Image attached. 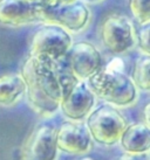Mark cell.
Instances as JSON below:
<instances>
[{
	"label": "cell",
	"instance_id": "cell-5",
	"mask_svg": "<svg viewBox=\"0 0 150 160\" xmlns=\"http://www.w3.org/2000/svg\"><path fill=\"white\" fill-rule=\"evenodd\" d=\"M90 18L88 7L80 0L56 5H42V21L60 25L69 32L82 31Z\"/></svg>",
	"mask_w": 150,
	"mask_h": 160
},
{
	"label": "cell",
	"instance_id": "cell-7",
	"mask_svg": "<svg viewBox=\"0 0 150 160\" xmlns=\"http://www.w3.org/2000/svg\"><path fill=\"white\" fill-rule=\"evenodd\" d=\"M57 150V129L52 124H42L28 136L22 146L21 157L34 160L55 159Z\"/></svg>",
	"mask_w": 150,
	"mask_h": 160
},
{
	"label": "cell",
	"instance_id": "cell-19",
	"mask_svg": "<svg viewBox=\"0 0 150 160\" xmlns=\"http://www.w3.org/2000/svg\"><path fill=\"white\" fill-rule=\"evenodd\" d=\"M87 1H90V2H95V1H99V0H87Z\"/></svg>",
	"mask_w": 150,
	"mask_h": 160
},
{
	"label": "cell",
	"instance_id": "cell-15",
	"mask_svg": "<svg viewBox=\"0 0 150 160\" xmlns=\"http://www.w3.org/2000/svg\"><path fill=\"white\" fill-rule=\"evenodd\" d=\"M129 9L138 23L150 20V0H129Z\"/></svg>",
	"mask_w": 150,
	"mask_h": 160
},
{
	"label": "cell",
	"instance_id": "cell-4",
	"mask_svg": "<svg viewBox=\"0 0 150 160\" xmlns=\"http://www.w3.org/2000/svg\"><path fill=\"white\" fill-rule=\"evenodd\" d=\"M73 46L69 31L60 25L48 23L33 34L31 41V55H47L52 60L66 56Z\"/></svg>",
	"mask_w": 150,
	"mask_h": 160
},
{
	"label": "cell",
	"instance_id": "cell-9",
	"mask_svg": "<svg viewBox=\"0 0 150 160\" xmlns=\"http://www.w3.org/2000/svg\"><path fill=\"white\" fill-rule=\"evenodd\" d=\"M72 70L80 80H88L102 69V58L94 45L80 41L72 46L67 54Z\"/></svg>",
	"mask_w": 150,
	"mask_h": 160
},
{
	"label": "cell",
	"instance_id": "cell-16",
	"mask_svg": "<svg viewBox=\"0 0 150 160\" xmlns=\"http://www.w3.org/2000/svg\"><path fill=\"white\" fill-rule=\"evenodd\" d=\"M136 41L142 53L150 55V20L140 23L136 31Z\"/></svg>",
	"mask_w": 150,
	"mask_h": 160
},
{
	"label": "cell",
	"instance_id": "cell-2",
	"mask_svg": "<svg viewBox=\"0 0 150 160\" xmlns=\"http://www.w3.org/2000/svg\"><path fill=\"white\" fill-rule=\"evenodd\" d=\"M95 96L117 107L130 105L137 97L136 85L132 78L117 68H106L87 80Z\"/></svg>",
	"mask_w": 150,
	"mask_h": 160
},
{
	"label": "cell",
	"instance_id": "cell-3",
	"mask_svg": "<svg viewBox=\"0 0 150 160\" xmlns=\"http://www.w3.org/2000/svg\"><path fill=\"white\" fill-rule=\"evenodd\" d=\"M86 125L94 142L106 146L120 142L121 136L128 126L123 115L110 103L102 104L90 112Z\"/></svg>",
	"mask_w": 150,
	"mask_h": 160
},
{
	"label": "cell",
	"instance_id": "cell-17",
	"mask_svg": "<svg viewBox=\"0 0 150 160\" xmlns=\"http://www.w3.org/2000/svg\"><path fill=\"white\" fill-rule=\"evenodd\" d=\"M31 1H35L42 5H56V4H63V2H71L74 0H31Z\"/></svg>",
	"mask_w": 150,
	"mask_h": 160
},
{
	"label": "cell",
	"instance_id": "cell-10",
	"mask_svg": "<svg viewBox=\"0 0 150 160\" xmlns=\"http://www.w3.org/2000/svg\"><path fill=\"white\" fill-rule=\"evenodd\" d=\"M95 103V93L89 88L87 81L80 80L69 92L61 99V111L69 120L79 122L92 112Z\"/></svg>",
	"mask_w": 150,
	"mask_h": 160
},
{
	"label": "cell",
	"instance_id": "cell-18",
	"mask_svg": "<svg viewBox=\"0 0 150 160\" xmlns=\"http://www.w3.org/2000/svg\"><path fill=\"white\" fill-rule=\"evenodd\" d=\"M143 116H144V124L150 129V103H148L146 105V108H144Z\"/></svg>",
	"mask_w": 150,
	"mask_h": 160
},
{
	"label": "cell",
	"instance_id": "cell-8",
	"mask_svg": "<svg viewBox=\"0 0 150 160\" xmlns=\"http://www.w3.org/2000/svg\"><path fill=\"white\" fill-rule=\"evenodd\" d=\"M42 21V4L31 0H0V23L22 26Z\"/></svg>",
	"mask_w": 150,
	"mask_h": 160
},
{
	"label": "cell",
	"instance_id": "cell-1",
	"mask_svg": "<svg viewBox=\"0 0 150 160\" xmlns=\"http://www.w3.org/2000/svg\"><path fill=\"white\" fill-rule=\"evenodd\" d=\"M21 76L32 109L41 116L55 113L61 104L62 89L53 60L47 55H29L21 68Z\"/></svg>",
	"mask_w": 150,
	"mask_h": 160
},
{
	"label": "cell",
	"instance_id": "cell-12",
	"mask_svg": "<svg viewBox=\"0 0 150 160\" xmlns=\"http://www.w3.org/2000/svg\"><path fill=\"white\" fill-rule=\"evenodd\" d=\"M120 144L130 154H141L150 151V129L146 124L129 125L121 136Z\"/></svg>",
	"mask_w": 150,
	"mask_h": 160
},
{
	"label": "cell",
	"instance_id": "cell-14",
	"mask_svg": "<svg viewBox=\"0 0 150 160\" xmlns=\"http://www.w3.org/2000/svg\"><path fill=\"white\" fill-rule=\"evenodd\" d=\"M131 78L138 89L150 91V55L137 60L132 69Z\"/></svg>",
	"mask_w": 150,
	"mask_h": 160
},
{
	"label": "cell",
	"instance_id": "cell-20",
	"mask_svg": "<svg viewBox=\"0 0 150 160\" xmlns=\"http://www.w3.org/2000/svg\"><path fill=\"white\" fill-rule=\"evenodd\" d=\"M149 152H150V151H149Z\"/></svg>",
	"mask_w": 150,
	"mask_h": 160
},
{
	"label": "cell",
	"instance_id": "cell-11",
	"mask_svg": "<svg viewBox=\"0 0 150 160\" xmlns=\"http://www.w3.org/2000/svg\"><path fill=\"white\" fill-rule=\"evenodd\" d=\"M57 147L68 154H84L93 147V137L87 125L65 122L57 129Z\"/></svg>",
	"mask_w": 150,
	"mask_h": 160
},
{
	"label": "cell",
	"instance_id": "cell-13",
	"mask_svg": "<svg viewBox=\"0 0 150 160\" xmlns=\"http://www.w3.org/2000/svg\"><path fill=\"white\" fill-rule=\"evenodd\" d=\"M26 93V83L21 75L0 76V105H12Z\"/></svg>",
	"mask_w": 150,
	"mask_h": 160
},
{
	"label": "cell",
	"instance_id": "cell-6",
	"mask_svg": "<svg viewBox=\"0 0 150 160\" xmlns=\"http://www.w3.org/2000/svg\"><path fill=\"white\" fill-rule=\"evenodd\" d=\"M100 36L103 46L110 53L122 54L135 43V36L130 21L122 15H109L100 28Z\"/></svg>",
	"mask_w": 150,
	"mask_h": 160
}]
</instances>
